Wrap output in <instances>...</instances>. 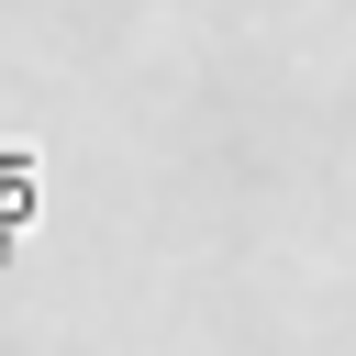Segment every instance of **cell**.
<instances>
[{"mask_svg":"<svg viewBox=\"0 0 356 356\" xmlns=\"http://www.w3.org/2000/svg\"><path fill=\"white\" fill-rule=\"evenodd\" d=\"M33 189H44L33 145H0V278H11V245H22V222H33Z\"/></svg>","mask_w":356,"mask_h":356,"instance_id":"1","label":"cell"}]
</instances>
